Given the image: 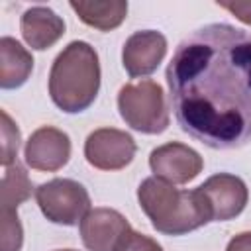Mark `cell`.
<instances>
[{"mask_svg": "<svg viewBox=\"0 0 251 251\" xmlns=\"http://www.w3.org/2000/svg\"><path fill=\"white\" fill-rule=\"evenodd\" d=\"M178 127L212 149L251 141V31L208 24L188 33L165 71Z\"/></svg>", "mask_w": 251, "mask_h": 251, "instance_id": "cell-1", "label": "cell"}, {"mask_svg": "<svg viewBox=\"0 0 251 251\" xmlns=\"http://www.w3.org/2000/svg\"><path fill=\"white\" fill-rule=\"evenodd\" d=\"M100 90V61L96 49L80 39L71 41L55 57L49 71V96L65 114L88 110Z\"/></svg>", "mask_w": 251, "mask_h": 251, "instance_id": "cell-2", "label": "cell"}, {"mask_svg": "<svg viewBox=\"0 0 251 251\" xmlns=\"http://www.w3.org/2000/svg\"><path fill=\"white\" fill-rule=\"evenodd\" d=\"M137 202L153 229L163 235H184L210 224L196 188L182 190L161 178L149 176L137 186Z\"/></svg>", "mask_w": 251, "mask_h": 251, "instance_id": "cell-3", "label": "cell"}, {"mask_svg": "<svg viewBox=\"0 0 251 251\" xmlns=\"http://www.w3.org/2000/svg\"><path fill=\"white\" fill-rule=\"evenodd\" d=\"M118 110L126 126L145 135H159L171 124L165 90L153 78L124 84L118 92Z\"/></svg>", "mask_w": 251, "mask_h": 251, "instance_id": "cell-4", "label": "cell"}, {"mask_svg": "<svg viewBox=\"0 0 251 251\" xmlns=\"http://www.w3.org/2000/svg\"><path fill=\"white\" fill-rule=\"evenodd\" d=\"M35 202L51 224L78 226L90 212L88 190L73 178H51L35 188Z\"/></svg>", "mask_w": 251, "mask_h": 251, "instance_id": "cell-5", "label": "cell"}, {"mask_svg": "<svg viewBox=\"0 0 251 251\" xmlns=\"http://www.w3.org/2000/svg\"><path fill=\"white\" fill-rule=\"evenodd\" d=\"M196 194L202 200L210 222L233 220L249 202L247 184L231 173H216L208 176L200 186H196Z\"/></svg>", "mask_w": 251, "mask_h": 251, "instance_id": "cell-6", "label": "cell"}, {"mask_svg": "<svg viewBox=\"0 0 251 251\" xmlns=\"http://www.w3.org/2000/svg\"><path fill=\"white\" fill-rule=\"evenodd\" d=\"M135 139L118 127H98L84 141V159L98 171L126 169L135 157Z\"/></svg>", "mask_w": 251, "mask_h": 251, "instance_id": "cell-7", "label": "cell"}, {"mask_svg": "<svg viewBox=\"0 0 251 251\" xmlns=\"http://www.w3.org/2000/svg\"><path fill=\"white\" fill-rule=\"evenodd\" d=\"M149 169L155 178L169 184H186L202 173L204 159L186 143L169 141L149 153Z\"/></svg>", "mask_w": 251, "mask_h": 251, "instance_id": "cell-8", "label": "cell"}, {"mask_svg": "<svg viewBox=\"0 0 251 251\" xmlns=\"http://www.w3.org/2000/svg\"><path fill=\"white\" fill-rule=\"evenodd\" d=\"M71 159V137L67 131L41 126L25 141L24 161L29 169L41 173H55L63 169Z\"/></svg>", "mask_w": 251, "mask_h": 251, "instance_id": "cell-9", "label": "cell"}, {"mask_svg": "<svg viewBox=\"0 0 251 251\" xmlns=\"http://www.w3.org/2000/svg\"><path fill=\"white\" fill-rule=\"evenodd\" d=\"M167 55V37L157 29L131 33L122 49V65L131 78L147 76L157 71Z\"/></svg>", "mask_w": 251, "mask_h": 251, "instance_id": "cell-10", "label": "cell"}, {"mask_svg": "<svg viewBox=\"0 0 251 251\" xmlns=\"http://www.w3.org/2000/svg\"><path fill=\"white\" fill-rule=\"evenodd\" d=\"M131 229L126 216L114 208H90L78 224L82 245L88 251H114L120 239Z\"/></svg>", "mask_w": 251, "mask_h": 251, "instance_id": "cell-11", "label": "cell"}, {"mask_svg": "<svg viewBox=\"0 0 251 251\" xmlns=\"http://www.w3.org/2000/svg\"><path fill=\"white\" fill-rule=\"evenodd\" d=\"M65 20L47 6H31L20 18L22 37L33 51L53 47L65 35Z\"/></svg>", "mask_w": 251, "mask_h": 251, "instance_id": "cell-12", "label": "cell"}, {"mask_svg": "<svg viewBox=\"0 0 251 251\" xmlns=\"http://www.w3.org/2000/svg\"><path fill=\"white\" fill-rule=\"evenodd\" d=\"M33 73L31 53L14 37H0V88L14 90L27 82Z\"/></svg>", "mask_w": 251, "mask_h": 251, "instance_id": "cell-13", "label": "cell"}, {"mask_svg": "<svg viewBox=\"0 0 251 251\" xmlns=\"http://www.w3.org/2000/svg\"><path fill=\"white\" fill-rule=\"evenodd\" d=\"M69 6L82 24L98 31H112L127 18V2L124 0H73Z\"/></svg>", "mask_w": 251, "mask_h": 251, "instance_id": "cell-14", "label": "cell"}, {"mask_svg": "<svg viewBox=\"0 0 251 251\" xmlns=\"http://www.w3.org/2000/svg\"><path fill=\"white\" fill-rule=\"evenodd\" d=\"M33 184L20 163L6 167L0 184V210H18L20 204L31 198Z\"/></svg>", "mask_w": 251, "mask_h": 251, "instance_id": "cell-15", "label": "cell"}, {"mask_svg": "<svg viewBox=\"0 0 251 251\" xmlns=\"http://www.w3.org/2000/svg\"><path fill=\"white\" fill-rule=\"evenodd\" d=\"M0 118H2V155H0V163L2 167H10L18 157V149H20V141H22V133L18 124L10 118V114L6 110H0Z\"/></svg>", "mask_w": 251, "mask_h": 251, "instance_id": "cell-16", "label": "cell"}, {"mask_svg": "<svg viewBox=\"0 0 251 251\" xmlns=\"http://www.w3.org/2000/svg\"><path fill=\"white\" fill-rule=\"evenodd\" d=\"M2 237L0 251H20L24 245V227L18 218V210H0Z\"/></svg>", "mask_w": 251, "mask_h": 251, "instance_id": "cell-17", "label": "cell"}, {"mask_svg": "<svg viewBox=\"0 0 251 251\" xmlns=\"http://www.w3.org/2000/svg\"><path fill=\"white\" fill-rule=\"evenodd\" d=\"M114 251H163V247H161V243H157V239H153L141 231L129 229L120 239V243L116 245Z\"/></svg>", "mask_w": 251, "mask_h": 251, "instance_id": "cell-18", "label": "cell"}, {"mask_svg": "<svg viewBox=\"0 0 251 251\" xmlns=\"http://www.w3.org/2000/svg\"><path fill=\"white\" fill-rule=\"evenodd\" d=\"M216 4L224 10H227L229 14H233L239 22L251 25V0H229V2L218 0Z\"/></svg>", "mask_w": 251, "mask_h": 251, "instance_id": "cell-19", "label": "cell"}, {"mask_svg": "<svg viewBox=\"0 0 251 251\" xmlns=\"http://www.w3.org/2000/svg\"><path fill=\"white\" fill-rule=\"evenodd\" d=\"M226 251H251V231H241L233 235L226 247Z\"/></svg>", "mask_w": 251, "mask_h": 251, "instance_id": "cell-20", "label": "cell"}, {"mask_svg": "<svg viewBox=\"0 0 251 251\" xmlns=\"http://www.w3.org/2000/svg\"><path fill=\"white\" fill-rule=\"evenodd\" d=\"M55 251H76V249H55Z\"/></svg>", "mask_w": 251, "mask_h": 251, "instance_id": "cell-21", "label": "cell"}]
</instances>
